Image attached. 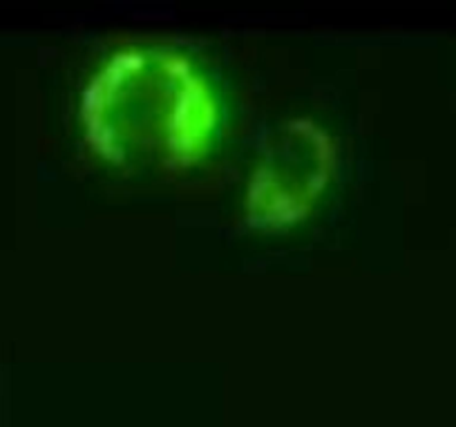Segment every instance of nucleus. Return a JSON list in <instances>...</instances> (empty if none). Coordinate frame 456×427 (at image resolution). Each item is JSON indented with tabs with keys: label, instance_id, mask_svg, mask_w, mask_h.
Wrapping results in <instances>:
<instances>
[{
	"label": "nucleus",
	"instance_id": "obj_1",
	"mask_svg": "<svg viewBox=\"0 0 456 427\" xmlns=\"http://www.w3.org/2000/svg\"><path fill=\"white\" fill-rule=\"evenodd\" d=\"M222 123V96L208 70L166 43L112 50L78 96L83 139L119 168L197 164L213 152Z\"/></svg>",
	"mask_w": 456,
	"mask_h": 427
},
{
	"label": "nucleus",
	"instance_id": "obj_2",
	"mask_svg": "<svg viewBox=\"0 0 456 427\" xmlns=\"http://www.w3.org/2000/svg\"><path fill=\"white\" fill-rule=\"evenodd\" d=\"M336 164V139L320 119L293 114L275 123L244 184L247 222L260 231H284L305 222L327 193Z\"/></svg>",
	"mask_w": 456,
	"mask_h": 427
}]
</instances>
